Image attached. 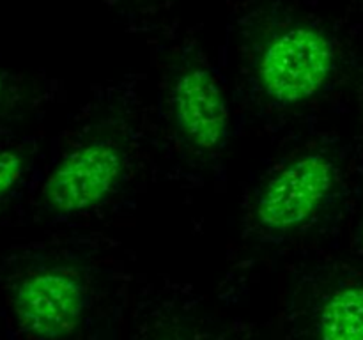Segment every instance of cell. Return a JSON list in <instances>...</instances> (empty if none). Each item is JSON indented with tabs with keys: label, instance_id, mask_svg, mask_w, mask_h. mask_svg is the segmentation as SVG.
<instances>
[{
	"label": "cell",
	"instance_id": "cell-1",
	"mask_svg": "<svg viewBox=\"0 0 363 340\" xmlns=\"http://www.w3.org/2000/svg\"><path fill=\"white\" fill-rule=\"evenodd\" d=\"M337 50L332 38L308 23L289 25L264 45L257 81L269 101L296 106L314 99L332 80Z\"/></svg>",
	"mask_w": 363,
	"mask_h": 340
},
{
	"label": "cell",
	"instance_id": "cell-2",
	"mask_svg": "<svg viewBox=\"0 0 363 340\" xmlns=\"http://www.w3.org/2000/svg\"><path fill=\"white\" fill-rule=\"evenodd\" d=\"M337 170L321 152H307L277 170L255 202V220L268 232H294L315 218L332 195Z\"/></svg>",
	"mask_w": 363,
	"mask_h": 340
},
{
	"label": "cell",
	"instance_id": "cell-3",
	"mask_svg": "<svg viewBox=\"0 0 363 340\" xmlns=\"http://www.w3.org/2000/svg\"><path fill=\"white\" fill-rule=\"evenodd\" d=\"M124 154L116 144L92 140L71 149L50 170L43 200L59 215H82L105 204L123 181Z\"/></svg>",
	"mask_w": 363,
	"mask_h": 340
},
{
	"label": "cell",
	"instance_id": "cell-4",
	"mask_svg": "<svg viewBox=\"0 0 363 340\" xmlns=\"http://www.w3.org/2000/svg\"><path fill=\"white\" fill-rule=\"evenodd\" d=\"M85 303L84 280L66 268L28 273L13 293L14 319L35 340L69 339L84 319Z\"/></svg>",
	"mask_w": 363,
	"mask_h": 340
},
{
	"label": "cell",
	"instance_id": "cell-5",
	"mask_svg": "<svg viewBox=\"0 0 363 340\" xmlns=\"http://www.w3.org/2000/svg\"><path fill=\"white\" fill-rule=\"evenodd\" d=\"M172 115L181 137L201 152H216L229 138L230 112L218 78L202 66L186 67L172 85Z\"/></svg>",
	"mask_w": 363,
	"mask_h": 340
},
{
	"label": "cell",
	"instance_id": "cell-6",
	"mask_svg": "<svg viewBox=\"0 0 363 340\" xmlns=\"http://www.w3.org/2000/svg\"><path fill=\"white\" fill-rule=\"evenodd\" d=\"M319 340H363V285L350 283L333 290L318 317Z\"/></svg>",
	"mask_w": 363,
	"mask_h": 340
},
{
	"label": "cell",
	"instance_id": "cell-7",
	"mask_svg": "<svg viewBox=\"0 0 363 340\" xmlns=\"http://www.w3.org/2000/svg\"><path fill=\"white\" fill-rule=\"evenodd\" d=\"M25 174V159L16 151L0 149V198L9 195Z\"/></svg>",
	"mask_w": 363,
	"mask_h": 340
},
{
	"label": "cell",
	"instance_id": "cell-8",
	"mask_svg": "<svg viewBox=\"0 0 363 340\" xmlns=\"http://www.w3.org/2000/svg\"><path fill=\"white\" fill-rule=\"evenodd\" d=\"M4 76H2V73H0V96H2V92H4Z\"/></svg>",
	"mask_w": 363,
	"mask_h": 340
},
{
	"label": "cell",
	"instance_id": "cell-9",
	"mask_svg": "<svg viewBox=\"0 0 363 340\" xmlns=\"http://www.w3.org/2000/svg\"><path fill=\"white\" fill-rule=\"evenodd\" d=\"M360 241H362V248H363V227H362V236H360Z\"/></svg>",
	"mask_w": 363,
	"mask_h": 340
}]
</instances>
